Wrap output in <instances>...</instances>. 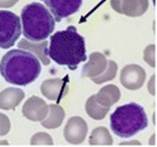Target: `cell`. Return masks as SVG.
Masks as SVG:
<instances>
[{"label":"cell","instance_id":"cell-1","mask_svg":"<svg viewBox=\"0 0 157 147\" xmlns=\"http://www.w3.org/2000/svg\"><path fill=\"white\" fill-rule=\"evenodd\" d=\"M48 56L56 65L76 70L79 63L87 59L85 38L79 35L77 28L74 26H68L66 30L57 31L51 37Z\"/></svg>","mask_w":157,"mask_h":147},{"label":"cell","instance_id":"cell-2","mask_svg":"<svg viewBox=\"0 0 157 147\" xmlns=\"http://www.w3.org/2000/svg\"><path fill=\"white\" fill-rule=\"evenodd\" d=\"M41 73L39 59L31 52L17 48L10 50L0 61V74L9 84L26 86L33 83Z\"/></svg>","mask_w":157,"mask_h":147},{"label":"cell","instance_id":"cell-3","mask_svg":"<svg viewBox=\"0 0 157 147\" xmlns=\"http://www.w3.org/2000/svg\"><path fill=\"white\" fill-rule=\"evenodd\" d=\"M22 32L25 39L41 42L51 37L55 29V20L51 12L40 2H31L21 12Z\"/></svg>","mask_w":157,"mask_h":147},{"label":"cell","instance_id":"cell-4","mask_svg":"<svg viewBox=\"0 0 157 147\" xmlns=\"http://www.w3.org/2000/svg\"><path fill=\"white\" fill-rule=\"evenodd\" d=\"M147 126L146 110L135 102L119 106L110 115V129L121 138H131Z\"/></svg>","mask_w":157,"mask_h":147},{"label":"cell","instance_id":"cell-5","mask_svg":"<svg viewBox=\"0 0 157 147\" xmlns=\"http://www.w3.org/2000/svg\"><path fill=\"white\" fill-rule=\"evenodd\" d=\"M22 35L21 18L10 10H0V48L12 47Z\"/></svg>","mask_w":157,"mask_h":147},{"label":"cell","instance_id":"cell-6","mask_svg":"<svg viewBox=\"0 0 157 147\" xmlns=\"http://www.w3.org/2000/svg\"><path fill=\"white\" fill-rule=\"evenodd\" d=\"M44 1L55 22H61L63 18L76 14L83 5V0H44Z\"/></svg>","mask_w":157,"mask_h":147},{"label":"cell","instance_id":"cell-7","mask_svg":"<svg viewBox=\"0 0 157 147\" xmlns=\"http://www.w3.org/2000/svg\"><path fill=\"white\" fill-rule=\"evenodd\" d=\"M147 74L139 65H127L121 71V83L127 90L135 91L144 86Z\"/></svg>","mask_w":157,"mask_h":147},{"label":"cell","instance_id":"cell-8","mask_svg":"<svg viewBox=\"0 0 157 147\" xmlns=\"http://www.w3.org/2000/svg\"><path fill=\"white\" fill-rule=\"evenodd\" d=\"M111 8L128 18H139L149 8V0H110Z\"/></svg>","mask_w":157,"mask_h":147},{"label":"cell","instance_id":"cell-9","mask_svg":"<svg viewBox=\"0 0 157 147\" xmlns=\"http://www.w3.org/2000/svg\"><path fill=\"white\" fill-rule=\"evenodd\" d=\"M88 126L86 121L80 116L70 117L64 126V138L69 144L78 145L85 140L87 136Z\"/></svg>","mask_w":157,"mask_h":147},{"label":"cell","instance_id":"cell-10","mask_svg":"<svg viewBox=\"0 0 157 147\" xmlns=\"http://www.w3.org/2000/svg\"><path fill=\"white\" fill-rule=\"evenodd\" d=\"M69 78H51L41 83L40 91L45 98L52 101L60 102L69 92Z\"/></svg>","mask_w":157,"mask_h":147},{"label":"cell","instance_id":"cell-11","mask_svg":"<svg viewBox=\"0 0 157 147\" xmlns=\"http://www.w3.org/2000/svg\"><path fill=\"white\" fill-rule=\"evenodd\" d=\"M48 105L37 95H32L26 100L22 107V114L26 120L32 122H41L47 116Z\"/></svg>","mask_w":157,"mask_h":147},{"label":"cell","instance_id":"cell-12","mask_svg":"<svg viewBox=\"0 0 157 147\" xmlns=\"http://www.w3.org/2000/svg\"><path fill=\"white\" fill-rule=\"evenodd\" d=\"M18 48H22L25 51L31 52L33 55H36L39 61L43 62V65L48 66L51 62V59L48 56V42L41 40V42H31L28 39H21L18 42Z\"/></svg>","mask_w":157,"mask_h":147},{"label":"cell","instance_id":"cell-13","mask_svg":"<svg viewBox=\"0 0 157 147\" xmlns=\"http://www.w3.org/2000/svg\"><path fill=\"white\" fill-rule=\"evenodd\" d=\"M107 63H108V60H107L105 54H102L100 52L92 53L88 62L83 67L82 77L91 78L99 76L107 68Z\"/></svg>","mask_w":157,"mask_h":147},{"label":"cell","instance_id":"cell-14","mask_svg":"<svg viewBox=\"0 0 157 147\" xmlns=\"http://www.w3.org/2000/svg\"><path fill=\"white\" fill-rule=\"evenodd\" d=\"M24 92L17 87H8L0 92V109L13 110L24 99Z\"/></svg>","mask_w":157,"mask_h":147},{"label":"cell","instance_id":"cell-15","mask_svg":"<svg viewBox=\"0 0 157 147\" xmlns=\"http://www.w3.org/2000/svg\"><path fill=\"white\" fill-rule=\"evenodd\" d=\"M95 99L101 106L110 108L121 99V90L113 84L105 85L95 94Z\"/></svg>","mask_w":157,"mask_h":147},{"label":"cell","instance_id":"cell-16","mask_svg":"<svg viewBox=\"0 0 157 147\" xmlns=\"http://www.w3.org/2000/svg\"><path fill=\"white\" fill-rule=\"evenodd\" d=\"M64 117H66V112L60 105H48L47 116L41 121V125L45 129H57L63 123Z\"/></svg>","mask_w":157,"mask_h":147},{"label":"cell","instance_id":"cell-17","mask_svg":"<svg viewBox=\"0 0 157 147\" xmlns=\"http://www.w3.org/2000/svg\"><path fill=\"white\" fill-rule=\"evenodd\" d=\"M85 110H86V114L91 117L92 120L101 121V120H103L107 116V114L109 113L110 108L109 107H103L100 104H98V101L95 99V94H94V95H91L86 100Z\"/></svg>","mask_w":157,"mask_h":147},{"label":"cell","instance_id":"cell-18","mask_svg":"<svg viewBox=\"0 0 157 147\" xmlns=\"http://www.w3.org/2000/svg\"><path fill=\"white\" fill-rule=\"evenodd\" d=\"M88 143L90 145H113V140L107 128L98 126L92 131Z\"/></svg>","mask_w":157,"mask_h":147},{"label":"cell","instance_id":"cell-19","mask_svg":"<svg viewBox=\"0 0 157 147\" xmlns=\"http://www.w3.org/2000/svg\"><path fill=\"white\" fill-rule=\"evenodd\" d=\"M117 70H118L117 63L113 60H109L108 63H107V68L105 69V71L102 74H100L99 76L91 77V79L93 81V83H95V84H101V83L109 82V81H113V78L116 77Z\"/></svg>","mask_w":157,"mask_h":147},{"label":"cell","instance_id":"cell-20","mask_svg":"<svg viewBox=\"0 0 157 147\" xmlns=\"http://www.w3.org/2000/svg\"><path fill=\"white\" fill-rule=\"evenodd\" d=\"M144 60L151 68H156V45L150 44L144 51Z\"/></svg>","mask_w":157,"mask_h":147},{"label":"cell","instance_id":"cell-21","mask_svg":"<svg viewBox=\"0 0 157 147\" xmlns=\"http://www.w3.org/2000/svg\"><path fill=\"white\" fill-rule=\"evenodd\" d=\"M31 145H53V139L46 132H37L31 138Z\"/></svg>","mask_w":157,"mask_h":147},{"label":"cell","instance_id":"cell-22","mask_svg":"<svg viewBox=\"0 0 157 147\" xmlns=\"http://www.w3.org/2000/svg\"><path fill=\"white\" fill-rule=\"evenodd\" d=\"M10 131V120L7 115L0 113V136H6Z\"/></svg>","mask_w":157,"mask_h":147},{"label":"cell","instance_id":"cell-23","mask_svg":"<svg viewBox=\"0 0 157 147\" xmlns=\"http://www.w3.org/2000/svg\"><path fill=\"white\" fill-rule=\"evenodd\" d=\"M149 93L151 95H156V75H153L150 81H149L148 85H147Z\"/></svg>","mask_w":157,"mask_h":147},{"label":"cell","instance_id":"cell-24","mask_svg":"<svg viewBox=\"0 0 157 147\" xmlns=\"http://www.w3.org/2000/svg\"><path fill=\"white\" fill-rule=\"evenodd\" d=\"M18 1L20 0H0V8H10Z\"/></svg>","mask_w":157,"mask_h":147},{"label":"cell","instance_id":"cell-25","mask_svg":"<svg viewBox=\"0 0 157 147\" xmlns=\"http://www.w3.org/2000/svg\"><path fill=\"white\" fill-rule=\"evenodd\" d=\"M133 144H135V145H140V141H138V140H133V141H124V143H122V145H133Z\"/></svg>","mask_w":157,"mask_h":147},{"label":"cell","instance_id":"cell-26","mask_svg":"<svg viewBox=\"0 0 157 147\" xmlns=\"http://www.w3.org/2000/svg\"><path fill=\"white\" fill-rule=\"evenodd\" d=\"M150 145H154V144H156V134H153L151 136V139H150Z\"/></svg>","mask_w":157,"mask_h":147},{"label":"cell","instance_id":"cell-27","mask_svg":"<svg viewBox=\"0 0 157 147\" xmlns=\"http://www.w3.org/2000/svg\"><path fill=\"white\" fill-rule=\"evenodd\" d=\"M153 122H154V124H156V114H154V116H153Z\"/></svg>","mask_w":157,"mask_h":147}]
</instances>
